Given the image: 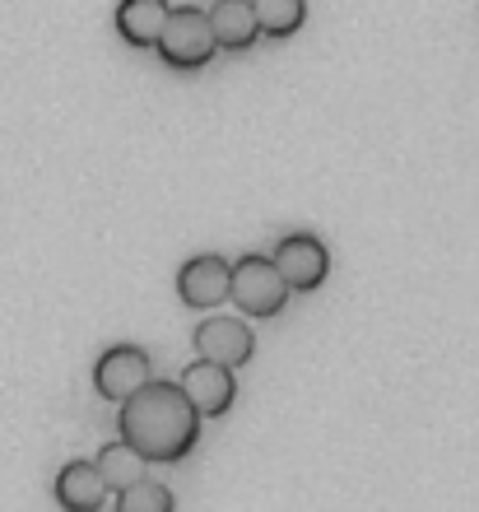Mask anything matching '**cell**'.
I'll list each match as a JSON object with an SVG mask.
<instances>
[{"label": "cell", "instance_id": "8fae6325", "mask_svg": "<svg viewBox=\"0 0 479 512\" xmlns=\"http://www.w3.org/2000/svg\"><path fill=\"white\" fill-rule=\"evenodd\" d=\"M168 0H121L117 5V33L131 47H154L159 42V33H163V19H168Z\"/></svg>", "mask_w": 479, "mask_h": 512}, {"label": "cell", "instance_id": "3957f363", "mask_svg": "<svg viewBox=\"0 0 479 512\" xmlns=\"http://www.w3.org/2000/svg\"><path fill=\"white\" fill-rule=\"evenodd\" d=\"M228 298L247 317H275L289 298V284L270 256H242V261H233V275H228Z\"/></svg>", "mask_w": 479, "mask_h": 512}, {"label": "cell", "instance_id": "9c48e42d", "mask_svg": "<svg viewBox=\"0 0 479 512\" xmlns=\"http://www.w3.org/2000/svg\"><path fill=\"white\" fill-rule=\"evenodd\" d=\"M107 499H112V489H107L103 471H98L94 461H66V466L56 471V503H61V508L98 512Z\"/></svg>", "mask_w": 479, "mask_h": 512}, {"label": "cell", "instance_id": "ba28073f", "mask_svg": "<svg viewBox=\"0 0 479 512\" xmlns=\"http://www.w3.org/2000/svg\"><path fill=\"white\" fill-rule=\"evenodd\" d=\"M228 275H233V266H228L224 256H214V252L191 256L187 266L177 270V298L196 312L219 308L228 298Z\"/></svg>", "mask_w": 479, "mask_h": 512}, {"label": "cell", "instance_id": "5bb4252c", "mask_svg": "<svg viewBox=\"0 0 479 512\" xmlns=\"http://www.w3.org/2000/svg\"><path fill=\"white\" fill-rule=\"evenodd\" d=\"M117 512H173V489L159 480H135L117 489Z\"/></svg>", "mask_w": 479, "mask_h": 512}, {"label": "cell", "instance_id": "4fadbf2b", "mask_svg": "<svg viewBox=\"0 0 479 512\" xmlns=\"http://www.w3.org/2000/svg\"><path fill=\"white\" fill-rule=\"evenodd\" d=\"M252 10H256V24H261L266 38H293V33L303 28L307 5L303 0H252Z\"/></svg>", "mask_w": 479, "mask_h": 512}, {"label": "cell", "instance_id": "5b68a950", "mask_svg": "<svg viewBox=\"0 0 479 512\" xmlns=\"http://www.w3.org/2000/svg\"><path fill=\"white\" fill-rule=\"evenodd\" d=\"M154 378V364H149V354L140 350V345H112V350L98 354L94 364V387L103 401H126V396H135V391L145 387V382Z\"/></svg>", "mask_w": 479, "mask_h": 512}, {"label": "cell", "instance_id": "277c9868", "mask_svg": "<svg viewBox=\"0 0 479 512\" xmlns=\"http://www.w3.org/2000/svg\"><path fill=\"white\" fill-rule=\"evenodd\" d=\"M270 261H275V270L284 275L289 294H312V289L331 275V252H326V243L312 238V233H289V238H280L275 252H270Z\"/></svg>", "mask_w": 479, "mask_h": 512}, {"label": "cell", "instance_id": "7a4b0ae2", "mask_svg": "<svg viewBox=\"0 0 479 512\" xmlns=\"http://www.w3.org/2000/svg\"><path fill=\"white\" fill-rule=\"evenodd\" d=\"M159 56L163 66L173 70H200L219 52V42H214V28H210V14L196 10V5H182V10H168L163 19V33H159Z\"/></svg>", "mask_w": 479, "mask_h": 512}, {"label": "cell", "instance_id": "8992f818", "mask_svg": "<svg viewBox=\"0 0 479 512\" xmlns=\"http://www.w3.org/2000/svg\"><path fill=\"white\" fill-rule=\"evenodd\" d=\"M177 387L187 391V401L196 405L200 419L228 415V405H233V396H238V387H233V368H228V364H214V359H200V364L182 368Z\"/></svg>", "mask_w": 479, "mask_h": 512}, {"label": "cell", "instance_id": "7c38bea8", "mask_svg": "<svg viewBox=\"0 0 479 512\" xmlns=\"http://www.w3.org/2000/svg\"><path fill=\"white\" fill-rule=\"evenodd\" d=\"M98 471H103V480H107V489L117 494V489H126V485H135V480H145V466L149 461L135 452L126 438H117V443H107L103 452H98V461H94Z\"/></svg>", "mask_w": 479, "mask_h": 512}, {"label": "cell", "instance_id": "52a82bcc", "mask_svg": "<svg viewBox=\"0 0 479 512\" xmlns=\"http://www.w3.org/2000/svg\"><path fill=\"white\" fill-rule=\"evenodd\" d=\"M196 354L214 359V364L238 368L256 354V331L242 317H205L196 326Z\"/></svg>", "mask_w": 479, "mask_h": 512}, {"label": "cell", "instance_id": "30bf717a", "mask_svg": "<svg viewBox=\"0 0 479 512\" xmlns=\"http://www.w3.org/2000/svg\"><path fill=\"white\" fill-rule=\"evenodd\" d=\"M210 28L219 52H247L256 38H261V24H256L252 0H214L210 10Z\"/></svg>", "mask_w": 479, "mask_h": 512}, {"label": "cell", "instance_id": "6da1fadb", "mask_svg": "<svg viewBox=\"0 0 479 512\" xmlns=\"http://www.w3.org/2000/svg\"><path fill=\"white\" fill-rule=\"evenodd\" d=\"M117 424H121V438L145 461H159V466L182 461L200 438V415L196 405L187 401V391L177 382H154V378L135 396L121 401Z\"/></svg>", "mask_w": 479, "mask_h": 512}]
</instances>
